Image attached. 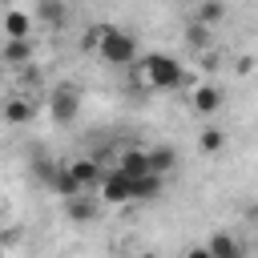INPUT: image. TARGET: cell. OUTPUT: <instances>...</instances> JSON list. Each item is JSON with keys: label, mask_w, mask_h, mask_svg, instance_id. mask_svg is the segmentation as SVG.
I'll list each match as a JSON object with an SVG mask.
<instances>
[{"label": "cell", "mask_w": 258, "mask_h": 258, "mask_svg": "<svg viewBox=\"0 0 258 258\" xmlns=\"http://www.w3.org/2000/svg\"><path fill=\"white\" fill-rule=\"evenodd\" d=\"M137 69H141V77H145L149 89L169 93V89H181L185 85V64L177 56H169V52H149V56L137 60Z\"/></svg>", "instance_id": "cell-1"}, {"label": "cell", "mask_w": 258, "mask_h": 258, "mask_svg": "<svg viewBox=\"0 0 258 258\" xmlns=\"http://www.w3.org/2000/svg\"><path fill=\"white\" fill-rule=\"evenodd\" d=\"M198 149H202V153H222V149H226V129L206 125V129L198 133Z\"/></svg>", "instance_id": "cell-15"}, {"label": "cell", "mask_w": 258, "mask_h": 258, "mask_svg": "<svg viewBox=\"0 0 258 258\" xmlns=\"http://www.w3.org/2000/svg\"><path fill=\"white\" fill-rule=\"evenodd\" d=\"M185 44H189V48H198V52H202V48H206V44H210V24H202V20H194V24H189V28H185Z\"/></svg>", "instance_id": "cell-17"}, {"label": "cell", "mask_w": 258, "mask_h": 258, "mask_svg": "<svg viewBox=\"0 0 258 258\" xmlns=\"http://www.w3.org/2000/svg\"><path fill=\"white\" fill-rule=\"evenodd\" d=\"M149 169L161 173V177L173 173V169H177V149H173V145H157V149H149Z\"/></svg>", "instance_id": "cell-14"}, {"label": "cell", "mask_w": 258, "mask_h": 258, "mask_svg": "<svg viewBox=\"0 0 258 258\" xmlns=\"http://www.w3.org/2000/svg\"><path fill=\"white\" fill-rule=\"evenodd\" d=\"M0 258H4V242H0Z\"/></svg>", "instance_id": "cell-22"}, {"label": "cell", "mask_w": 258, "mask_h": 258, "mask_svg": "<svg viewBox=\"0 0 258 258\" xmlns=\"http://www.w3.org/2000/svg\"><path fill=\"white\" fill-rule=\"evenodd\" d=\"M97 56L105 64H137V36L129 28H117V24H101V44H97Z\"/></svg>", "instance_id": "cell-2"}, {"label": "cell", "mask_w": 258, "mask_h": 258, "mask_svg": "<svg viewBox=\"0 0 258 258\" xmlns=\"http://www.w3.org/2000/svg\"><path fill=\"white\" fill-rule=\"evenodd\" d=\"M0 117H4L8 125H32L36 105H32V97H8V101L0 105Z\"/></svg>", "instance_id": "cell-8"}, {"label": "cell", "mask_w": 258, "mask_h": 258, "mask_svg": "<svg viewBox=\"0 0 258 258\" xmlns=\"http://www.w3.org/2000/svg\"><path fill=\"white\" fill-rule=\"evenodd\" d=\"M0 32H4L8 40H32V16L20 12V8H8L4 20H0Z\"/></svg>", "instance_id": "cell-7"}, {"label": "cell", "mask_w": 258, "mask_h": 258, "mask_svg": "<svg viewBox=\"0 0 258 258\" xmlns=\"http://www.w3.org/2000/svg\"><path fill=\"white\" fill-rule=\"evenodd\" d=\"M117 169H121L125 177H141V173H153V169H149V149H125V153L117 157Z\"/></svg>", "instance_id": "cell-11"}, {"label": "cell", "mask_w": 258, "mask_h": 258, "mask_svg": "<svg viewBox=\"0 0 258 258\" xmlns=\"http://www.w3.org/2000/svg\"><path fill=\"white\" fill-rule=\"evenodd\" d=\"M97 198H101L105 206H125V202H133V181H129L121 169H109V173L101 177V185H97Z\"/></svg>", "instance_id": "cell-4"}, {"label": "cell", "mask_w": 258, "mask_h": 258, "mask_svg": "<svg viewBox=\"0 0 258 258\" xmlns=\"http://www.w3.org/2000/svg\"><path fill=\"white\" fill-rule=\"evenodd\" d=\"M129 181H133V202L161 198V173H141V177H129Z\"/></svg>", "instance_id": "cell-13"}, {"label": "cell", "mask_w": 258, "mask_h": 258, "mask_svg": "<svg viewBox=\"0 0 258 258\" xmlns=\"http://www.w3.org/2000/svg\"><path fill=\"white\" fill-rule=\"evenodd\" d=\"M0 214H4V202H0Z\"/></svg>", "instance_id": "cell-23"}, {"label": "cell", "mask_w": 258, "mask_h": 258, "mask_svg": "<svg viewBox=\"0 0 258 258\" xmlns=\"http://www.w3.org/2000/svg\"><path fill=\"white\" fill-rule=\"evenodd\" d=\"M137 258H161V254H149V250H145V254H137Z\"/></svg>", "instance_id": "cell-21"}, {"label": "cell", "mask_w": 258, "mask_h": 258, "mask_svg": "<svg viewBox=\"0 0 258 258\" xmlns=\"http://www.w3.org/2000/svg\"><path fill=\"white\" fill-rule=\"evenodd\" d=\"M69 169H73V177H77L85 189H97V185H101V177H105V169L97 165V157H73V161H69Z\"/></svg>", "instance_id": "cell-9"}, {"label": "cell", "mask_w": 258, "mask_h": 258, "mask_svg": "<svg viewBox=\"0 0 258 258\" xmlns=\"http://www.w3.org/2000/svg\"><path fill=\"white\" fill-rule=\"evenodd\" d=\"M185 258H214V254H210V246H194V250H185Z\"/></svg>", "instance_id": "cell-20"}, {"label": "cell", "mask_w": 258, "mask_h": 258, "mask_svg": "<svg viewBox=\"0 0 258 258\" xmlns=\"http://www.w3.org/2000/svg\"><path fill=\"white\" fill-rule=\"evenodd\" d=\"M52 189L60 194V198H73V194H85V185L73 177V169L60 161V169H56V177H52Z\"/></svg>", "instance_id": "cell-16"}, {"label": "cell", "mask_w": 258, "mask_h": 258, "mask_svg": "<svg viewBox=\"0 0 258 258\" xmlns=\"http://www.w3.org/2000/svg\"><path fill=\"white\" fill-rule=\"evenodd\" d=\"M222 16H226V4H222V0H206V4L198 8V20H202V24H214V20H222Z\"/></svg>", "instance_id": "cell-19"}, {"label": "cell", "mask_w": 258, "mask_h": 258, "mask_svg": "<svg viewBox=\"0 0 258 258\" xmlns=\"http://www.w3.org/2000/svg\"><path fill=\"white\" fill-rule=\"evenodd\" d=\"M64 214H69V222L85 226L101 214V198L97 194H73V198H64Z\"/></svg>", "instance_id": "cell-5"}, {"label": "cell", "mask_w": 258, "mask_h": 258, "mask_svg": "<svg viewBox=\"0 0 258 258\" xmlns=\"http://www.w3.org/2000/svg\"><path fill=\"white\" fill-rule=\"evenodd\" d=\"M210 254L214 258H246V246L234 238V234H226V230H218V234H210Z\"/></svg>", "instance_id": "cell-10"}, {"label": "cell", "mask_w": 258, "mask_h": 258, "mask_svg": "<svg viewBox=\"0 0 258 258\" xmlns=\"http://www.w3.org/2000/svg\"><path fill=\"white\" fill-rule=\"evenodd\" d=\"M222 105H226V97H222L218 85H194V89H189V109H194V113L210 117V113H218Z\"/></svg>", "instance_id": "cell-6"}, {"label": "cell", "mask_w": 258, "mask_h": 258, "mask_svg": "<svg viewBox=\"0 0 258 258\" xmlns=\"http://www.w3.org/2000/svg\"><path fill=\"white\" fill-rule=\"evenodd\" d=\"M48 113H52V121H56V125L77 121V113H81V93H77L73 85H56V89H52V97H48Z\"/></svg>", "instance_id": "cell-3"}, {"label": "cell", "mask_w": 258, "mask_h": 258, "mask_svg": "<svg viewBox=\"0 0 258 258\" xmlns=\"http://www.w3.org/2000/svg\"><path fill=\"white\" fill-rule=\"evenodd\" d=\"M40 16H44L48 24H64L69 8H64V0H40Z\"/></svg>", "instance_id": "cell-18"}, {"label": "cell", "mask_w": 258, "mask_h": 258, "mask_svg": "<svg viewBox=\"0 0 258 258\" xmlns=\"http://www.w3.org/2000/svg\"><path fill=\"white\" fill-rule=\"evenodd\" d=\"M0 64H16V69L32 64V40H8L0 48Z\"/></svg>", "instance_id": "cell-12"}]
</instances>
